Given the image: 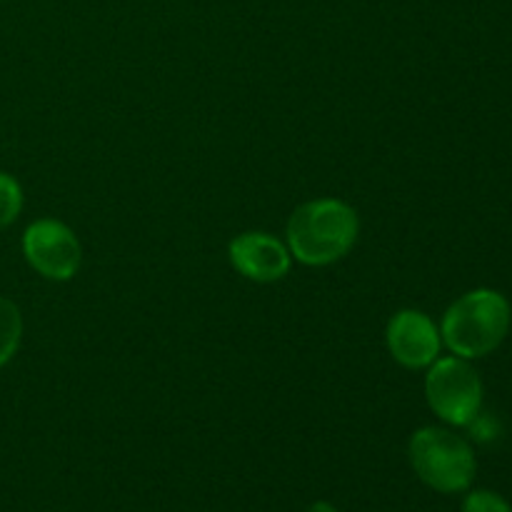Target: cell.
<instances>
[{"instance_id":"ba28073f","label":"cell","mask_w":512,"mask_h":512,"mask_svg":"<svg viewBox=\"0 0 512 512\" xmlns=\"http://www.w3.org/2000/svg\"><path fill=\"white\" fill-rule=\"evenodd\" d=\"M23 340V315L13 300L0 295V368L15 358Z\"/></svg>"},{"instance_id":"5b68a950","label":"cell","mask_w":512,"mask_h":512,"mask_svg":"<svg viewBox=\"0 0 512 512\" xmlns=\"http://www.w3.org/2000/svg\"><path fill=\"white\" fill-rule=\"evenodd\" d=\"M23 255L35 273L55 283L73 280L83 263L80 240L68 225L53 218H40L25 228Z\"/></svg>"},{"instance_id":"30bf717a","label":"cell","mask_w":512,"mask_h":512,"mask_svg":"<svg viewBox=\"0 0 512 512\" xmlns=\"http://www.w3.org/2000/svg\"><path fill=\"white\" fill-rule=\"evenodd\" d=\"M463 512H512L510 505L490 490H475L465 498Z\"/></svg>"},{"instance_id":"9c48e42d","label":"cell","mask_w":512,"mask_h":512,"mask_svg":"<svg viewBox=\"0 0 512 512\" xmlns=\"http://www.w3.org/2000/svg\"><path fill=\"white\" fill-rule=\"evenodd\" d=\"M23 210V188L13 175L0 170V228H8Z\"/></svg>"},{"instance_id":"52a82bcc","label":"cell","mask_w":512,"mask_h":512,"mask_svg":"<svg viewBox=\"0 0 512 512\" xmlns=\"http://www.w3.org/2000/svg\"><path fill=\"white\" fill-rule=\"evenodd\" d=\"M228 255L233 268L255 283H275L285 278L293 263L288 245L268 233H240L230 240Z\"/></svg>"},{"instance_id":"277c9868","label":"cell","mask_w":512,"mask_h":512,"mask_svg":"<svg viewBox=\"0 0 512 512\" xmlns=\"http://www.w3.org/2000/svg\"><path fill=\"white\" fill-rule=\"evenodd\" d=\"M425 398L440 420L468 428L483 408V383L465 358H438L425 375Z\"/></svg>"},{"instance_id":"8fae6325","label":"cell","mask_w":512,"mask_h":512,"mask_svg":"<svg viewBox=\"0 0 512 512\" xmlns=\"http://www.w3.org/2000/svg\"><path fill=\"white\" fill-rule=\"evenodd\" d=\"M308 512H338V510H335L333 505H330V503H325V500H320V503H313V505H310Z\"/></svg>"},{"instance_id":"8992f818","label":"cell","mask_w":512,"mask_h":512,"mask_svg":"<svg viewBox=\"0 0 512 512\" xmlns=\"http://www.w3.org/2000/svg\"><path fill=\"white\" fill-rule=\"evenodd\" d=\"M388 350L403 368H430L440 358V328L420 310H400L390 318L385 330Z\"/></svg>"},{"instance_id":"6da1fadb","label":"cell","mask_w":512,"mask_h":512,"mask_svg":"<svg viewBox=\"0 0 512 512\" xmlns=\"http://www.w3.org/2000/svg\"><path fill=\"white\" fill-rule=\"evenodd\" d=\"M358 210L338 198H318L303 203L290 215L285 245L298 263L310 268L338 263L358 243Z\"/></svg>"},{"instance_id":"3957f363","label":"cell","mask_w":512,"mask_h":512,"mask_svg":"<svg viewBox=\"0 0 512 512\" xmlns=\"http://www.w3.org/2000/svg\"><path fill=\"white\" fill-rule=\"evenodd\" d=\"M415 475L438 493H463L475 478V453L460 435L445 428H420L408 445Z\"/></svg>"},{"instance_id":"7a4b0ae2","label":"cell","mask_w":512,"mask_h":512,"mask_svg":"<svg viewBox=\"0 0 512 512\" xmlns=\"http://www.w3.org/2000/svg\"><path fill=\"white\" fill-rule=\"evenodd\" d=\"M510 303L498 290H470L443 315L440 338L458 358H485L500 348L510 330Z\"/></svg>"}]
</instances>
